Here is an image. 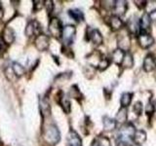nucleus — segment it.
<instances>
[{"instance_id":"1","label":"nucleus","mask_w":156,"mask_h":146,"mask_svg":"<svg viewBox=\"0 0 156 146\" xmlns=\"http://www.w3.org/2000/svg\"><path fill=\"white\" fill-rule=\"evenodd\" d=\"M43 139L49 145H56L61 140V133L54 123L45 124L43 129Z\"/></svg>"},{"instance_id":"2","label":"nucleus","mask_w":156,"mask_h":146,"mask_svg":"<svg viewBox=\"0 0 156 146\" xmlns=\"http://www.w3.org/2000/svg\"><path fill=\"white\" fill-rule=\"evenodd\" d=\"M136 127L133 123L131 122H127L126 124L122 125L121 129L119 130V135H118V141H123L126 143V141L132 140L133 136L136 133Z\"/></svg>"},{"instance_id":"3","label":"nucleus","mask_w":156,"mask_h":146,"mask_svg":"<svg viewBox=\"0 0 156 146\" xmlns=\"http://www.w3.org/2000/svg\"><path fill=\"white\" fill-rule=\"evenodd\" d=\"M76 35V28L73 26H66L62 27V43L65 44L66 47H69L74 41V38Z\"/></svg>"},{"instance_id":"4","label":"nucleus","mask_w":156,"mask_h":146,"mask_svg":"<svg viewBox=\"0 0 156 146\" xmlns=\"http://www.w3.org/2000/svg\"><path fill=\"white\" fill-rule=\"evenodd\" d=\"M49 31H50L51 35L54 37L56 38L62 37V22L58 18L56 17L51 18L50 23H49Z\"/></svg>"},{"instance_id":"5","label":"nucleus","mask_w":156,"mask_h":146,"mask_svg":"<svg viewBox=\"0 0 156 146\" xmlns=\"http://www.w3.org/2000/svg\"><path fill=\"white\" fill-rule=\"evenodd\" d=\"M138 42L141 49L146 50V49H149L150 47L153 46L155 40L153 36L148 32H140L138 35Z\"/></svg>"},{"instance_id":"6","label":"nucleus","mask_w":156,"mask_h":146,"mask_svg":"<svg viewBox=\"0 0 156 146\" xmlns=\"http://www.w3.org/2000/svg\"><path fill=\"white\" fill-rule=\"evenodd\" d=\"M117 45H118V49H120V50H122L125 53L130 51L131 36H130L128 31L125 32V33L119 34L118 37H117Z\"/></svg>"},{"instance_id":"7","label":"nucleus","mask_w":156,"mask_h":146,"mask_svg":"<svg viewBox=\"0 0 156 146\" xmlns=\"http://www.w3.org/2000/svg\"><path fill=\"white\" fill-rule=\"evenodd\" d=\"M127 31L132 35H139L140 34V19L136 16H133L128 19V22H127Z\"/></svg>"},{"instance_id":"8","label":"nucleus","mask_w":156,"mask_h":146,"mask_svg":"<svg viewBox=\"0 0 156 146\" xmlns=\"http://www.w3.org/2000/svg\"><path fill=\"white\" fill-rule=\"evenodd\" d=\"M39 34H41V26L36 19H32V21L28 22L27 26L26 27V35L27 37L32 36H38Z\"/></svg>"},{"instance_id":"9","label":"nucleus","mask_w":156,"mask_h":146,"mask_svg":"<svg viewBox=\"0 0 156 146\" xmlns=\"http://www.w3.org/2000/svg\"><path fill=\"white\" fill-rule=\"evenodd\" d=\"M143 69L144 72H152L156 69V57L153 54H148L144 58L143 62Z\"/></svg>"},{"instance_id":"10","label":"nucleus","mask_w":156,"mask_h":146,"mask_svg":"<svg viewBox=\"0 0 156 146\" xmlns=\"http://www.w3.org/2000/svg\"><path fill=\"white\" fill-rule=\"evenodd\" d=\"M87 35L88 39L95 45H101L104 41V37H102L101 31L97 28H88Z\"/></svg>"},{"instance_id":"11","label":"nucleus","mask_w":156,"mask_h":146,"mask_svg":"<svg viewBox=\"0 0 156 146\" xmlns=\"http://www.w3.org/2000/svg\"><path fill=\"white\" fill-rule=\"evenodd\" d=\"M49 45H50V40H49V36H47L46 34H39L38 36H36L35 38V47L38 51L43 52L46 51L49 48Z\"/></svg>"},{"instance_id":"12","label":"nucleus","mask_w":156,"mask_h":146,"mask_svg":"<svg viewBox=\"0 0 156 146\" xmlns=\"http://www.w3.org/2000/svg\"><path fill=\"white\" fill-rule=\"evenodd\" d=\"M67 146H82V139L75 130H70L66 137Z\"/></svg>"},{"instance_id":"13","label":"nucleus","mask_w":156,"mask_h":146,"mask_svg":"<svg viewBox=\"0 0 156 146\" xmlns=\"http://www.w3.org/2000/svg\"><path fill=\"white\" fill-rule=\"evenodd\" d=\"M127 10H128V2L127 1H124V0H117V1H115L113 7L115 16H124L127 13Z\"/></svg>"},{"instance_id":"14","label":"nucleus","mask_w":156,"mask_h":146,"mask_svg":"<svg viewBox=\"0 0 156 146\" xmlns=\"http://www.w3.org/2000/svg\"><path fill=\"white\" fill-rule=\"evenodd\" d=\"M108 24H109L110 28H111L113 31H118V30H121V29L123 28L124 23H123V21L121 19L120 17L115 16V15H112V16L109 17Z\"/></svg>"},{"instance_id":"15","label":"nucleus","mask_w":156,"mask_h":146,"mask_svg":"<svg viewBox=\"0 0 156 146\" xmlns=\"http://www.w3.org/2000/svg\"><path fill=\"white\" fill-rule=\"evenodd\" d=\"M15 39H16V33H15V30L11 27H5L3 29L2 32V40L4 41L5 44H12L14 43Z\"/></svg>"},{"instance_id":"16","label":"nucleus","mask_w":156,"mask_h":146,"mask_svg":"<svg viewBox=\"0 0 156 146\" xmlns=\"http://www.w3.org/2000/svg\"><path fill=\"white\" fill-rule=\"evenodd\" d=\"M102 57H102L101 52L94 51L87 57V61L89 62V64L91 65V67H98V65H99V63L101 61Z\"/></svg>"},{"instance_id":"17","label":"nucleus","mask_w":156,"mask_h":146,"mask_svg":"<svg viewBox=\"0 0 156 146\" xmlns=\"http://www.w3.org/2000/svg\"><path fill=\"white\" fill-rule=\"evenodd\" d=\"M117 124L120 125H124L127 123V120H128V111H127V108L125 107H120L119 110L117 111L115 119Z\"/></svg>"},{"instance_id":"18","label":"nucleus","mask_w":156,"mask_h":146,"mask_svg":"<svg viewBox=\"0 0 156 146\" xmlns=\"http://www.w3.org/2000/svg\"><path fill=\"white\" fill-rule=\"evenodd\" d=\"M151 26V21L149 19L148 13H144L143 16L140 19V32H147V30L150 28Z\"/></svg>"},{"instance_id":"19","label":"nucleus","mask_w":156,"mask_h":146,"mask_svg":"<svg viewBox=\"0 0 156 146\" xmlns=\"http://www.w3.org/2000/svg\"><path fill=\"white\" fill-rule=\"evenodd\" d=\"M132 140H133L134 143L141 145L147 140V134L144 130H136Z\"/></svg>"},{"instance_id":"20","label":"nucleus","mask_w":156,"mask_h":146,"mask_svg":"<svg viewBox=\"0 0 156 146\" xmlns=\"http://www.w3.org/2000/svg\"><path fill=\"white\" fill-rule=\"evenodd\" d=\"M58 104L61 105L62 110L66 113H69L70 112V101L62 92H60V95H58Z\"/></svg>"},{"instance_id":"21","label":"nucleus","mask_w":156,"mask_h":146,"mask_svg":"<svg viewBox=\"0 0 156 146\" xmlns=\"http://www.w3.org/2000/svg\"><path fill=\"white\" fill-rule=\"evenodd\" d=\"M102 125H104V130L105 131H112V130H114L117 127L116 121L108 116H105L104 118H102Z\"/></svg>"},{"instance_id":"22","label":"nucleus","mask_w":156,"mask_h":146,"mask_svg":"<svg viewBox=\"0 0 156 146\" xmlns=\"http://www.w3.org/2000/svg\"><path fill=\"white\" fill-rule=\"evenodd\" d=\"M133 96H134L133 92H123L120 97L121 107H125V108H127L128 106H130L132 103V100H133Z\"/></svg>"},{"instance_id":"23","label":"nucleus","mask_w":156,"mask_h":146,"mask_svg":"<svg viewBox=\"0 0 156 146\" xmlns=\"http://www.w3.org/2000/svg\"><path fill=\"white\" fill-rule=\"evenodd\" d=\"M124 56H125V52H123L122 50H120V49L117 48L116 50H114L113 53H112L111 60H112V61L115 63V64L121 65L122 61H123Z\"/></svg>"},{"instance_id":"24","label":"nucleus","mask_w":156,"mask_h":146,"mask_svg":"<svg viewBox=\"0 0 156 146\" xmlns=\"http://www.w3.org/2000/svg\"><path fill=\"white\" fill-rule=\"evenodd\" d=\"M122 66L124 68H132L134 66V57L130 52L125 53V56L122 61Z\"/></svg>"},{"instance_id":"25","label":"nucleus","mask_w":156,"mask_h":146,"mask_svg":"<svg viewBox=\"0 0 156 146\" xmlns=\"http://www.w3.org/2000/svg\"><path fill=\"white\" fill-rule=\"evenodd\" d=\"M67 13L69 15V17L76 22L84 21V14H83V12L80 11L79 9H72V10H69Z\"/></svg>"},{"instance_id":"26","label":"nucleus","mask_w":156,"mask_h":146,"mask_svg":"<svg viewBox=\"0 0 156 146\" xmlns=\"http://www.w3.org/2000/svg\"><path fill=\"white\" fill-rule=\"evenodd\" d=\"M40 108H41V111L43 112L42 114H44V117L50 116V114H51V107H50V104H49L48 99H46L45 96H44L43 99L40 100Z\"/></svg>"},{"instance_id":"27","label":"nucleus","mask_w":156,"mask_h":146,"mask_svg":"<svg viewBox=\"0 0 156 146\" xmlns=\"http://www.w3.org/2000/svg\"><path fill=\"white\" fill-rule=\"evenodd\" d=\"M12 71L17 77H21L24 74V73H26L24 67L21 64V63L16 62V61L12 63Z\"/></svg>"},{"instance_id":"28","label":"nucleus","mask_w":156,"mask_h":146,"mask_svg":"<svg viewBox=\"0 0 156 146\" xmlns=\"http://www.w3.org/2000/svg\"><path fill=\"white\" fill-rule=\"evenodd\" d=\"M68 96H69L70 97H72V99H81V97H82V94H81L80 90L78 89V87L75 86V85H73L70 88L69 92H68Z\"/></svg>"},{"instance_id":"29","label":"nucleus","mask_w":156,"mask_h":146,"mask_svg":"<svg viewBox=\"0 0 156 146\" xmlns=\"http://www.w3.org/2000/svg\"><path fill=\"white\" fill-rule=\"evenodd\" d=\"M133 111H134V113L140 117L141 114H143V111H144V104H143V102H141L140 100H138V101H136L134 105H133Z\"/></svg>"},{"instance_id":"30","label":"nucleus","mask_w":156,"mask_h":146,"mask_svg":"<svg viewBox=\"0 0 156 146\" xmlns=\"http://www.w3.org/2000/svg\"><path fill=\"white\" fill-rule=\"evenodd\" d=\"M97 143L99 146H111L110 139L105 135H100L96 138Z\"/></svg>"},{"instance_id":"31","label":"nucleus","mask_w":156,"mask_h":146,"mask_svg":"<svg viewBox=\"0 0 156 146\" xmlns=\"http://www.w3.org/2000/svg\"><path fill=\"white\" fill-rule=\"evenodd\" d=\"M155 111H156V105L153 103L152 101H148L147 102V104H146V107H145V113L146 115H147V117H150L151 116H153V114L155 113Z\"/></svg>"},{"instance_id":"32","label":"nucleus","mask_w":156,"mask_h":146,"mask_svg":"<svg viewBox=\"0 0 156 146\" xmlns=\"http://www.w3.org/2000/svg\"><path fill=\"white\" fill-rule=\"evenodd\" d=\"M109 64H110V60H109V58L104 57L101 58V61H100L99 65H98V68H99V70L104 71V70H105L106 68L109 66Z\"/></svg>"},{"instance_id":"33","label":"nucleus","mask_w":156,"mask_h":146,"mask_svg":"<svg viewBox=\"0 0 156 146\" xmlns=\"http://www.w3.org/2000/svg\"><path fill=\"white\" fill-rule=\"evenodd\" d=\"M146 13H150L152 11H156V0H150V1H146L145 4Z\"/></svg>"},{"instance_id":"34","label":"nucleus","mask_w":156,"mask_h":146,"mask_svg":"<svg viewBox=\"0 0 156 146\" xmlns=\"http://www.w3.org/2000/svg\"><path fill=\"white\" fill-rule=\"evenodd\" d=\"M33 10L34 11H40V10L45 6V1H33Z\"/></svg>"},{"instance_id":"35","label":"nucleus","mask_w":156,"mask_h":146,"mask_svg":"<svg viewBox=\"0 0 156 146\" xmlns=\"http://www.w3.org/2000/svg\"><path fill=\"white\" fill-rule=\"evenodd\" d=\"M45 6L47 7V11L49 14L54 12V2L53 1H45Z\"/></svg>"},{"instance_id":"36","label":"nucleus","mask_w":156,"mask_h":146,"mask_svg":"<svg viewBox=\"0 0 156 146\" xmlns=\"http://www.w3.org/2000/svg\"><path fill=\"white\" fill-rule=\"evenodd\" d=\"M148 16H149L151 23H156V11H152V12L148 13Z\"/></svg>"},{"instance_id":"37","label":"nucleus","mask_w":156,"mask_h":146,"mask_svg":"<svg viewBox=\"0 0 156 146\" xmlns=\"http://www.w3.org/2000/svg\"><path fill=\"white\" fill-rule=\"evenodd\" d=\"M134 3H136V6L139 9H144L145 8L146 1H134Z\"/></svg>"},{"instance_id":"38","label":"nucleus","mask_w":156,"mask_h":146,"mask_svg":"<svg viewBox=\"0 0 156 146\" xmlns=\"http://www.w3.org/2000/svg\"><path fill=\"white\" fill-rule=\"evenodd\" d=\"M5 49H6V47H5V43L2 40V38H0V55L4 53Z\"/></svg>"},{"instance_id":"39","label":"nucleus","mask_w":156,"mask_h":146,"mask_svg":"<svg viewBox=\"0 0 156 146\" xmlns=\"http://www.w3.org/2000/svg\"><path fill=\"white\" fill-rule=\"evenodd\" d=\"M116 146H127V143L123 142V141H118L116 144Z\"/></svg>"},{"instance_id":"40","label":"nucleus","mask_w":156,"mask_h":146,"mask_svg":"<svg viewBox=\"0 0 156 146\" xmlns=\"http://www.w3.org/2000/svg\"><path fill=\"white\" fill-rule=\"evenodd\" d=\"M90 146H99V145H98V143H97V140H96V139H94V140H93L92 144H91Z\"/></svg>"},{"instance_id":"41","label":"nucleus","mask_w":156,"mask_h":146,"mask_svg":"<svg viewBox=\"0 0 156 146\" xmlns=\"http://www.w3.org/2000/svg\"><path fill=\"white\" fill-rule=\"evenodd\" d=\"M131 146H141V145H140V144H136V143H133Z\"/></svg>"},{"instance_id":"42","label":"nucleus","mask_w":156,"mask_h":146,"mask_svg":"<svg viewBox=\"0 0 156 146\" xmlns=\"http://www.w3.org/2000/svg\"><path fill=\"white\" fill-rule=\"evenodd\" d=\"M155 78H156V75H155Z\"/></svg>"}]
</instances>
